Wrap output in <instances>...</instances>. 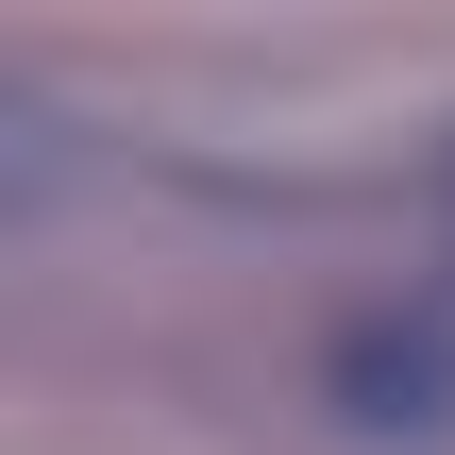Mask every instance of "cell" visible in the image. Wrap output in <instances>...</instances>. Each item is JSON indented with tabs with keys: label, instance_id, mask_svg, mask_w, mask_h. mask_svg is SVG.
<instances>
[{
	"label": "cell",
	"instance_id": "cell-1",
	"mask_svg": "<svg viewBox=\"0 0 455 455\" xmlns=\"http://www.w3.org/2000/svg\"><path fill=\"white\" fill-rule=\"evenodd\" d=\"M338 388H355V422H439L455 405V338L439 321H355L338 338Z\"/></svg>",
	"mask_w": 455,
	"mask_h": 455
},
{
	"label": "cell",
	"instance_id": "cell-3",
	"mask_svg": "<svg viewBox=\"0 0 455 455\" xmlns=\"http://www.w3.org/2000/svg\"><path fill=\"white\" fill-rule=\"evenodd\" d=\"M439 220H455V152H439Z\"/></svg>",
	"mask_w": 455,
	"mask_h": 455
},
{
	"label": "cell",
	"instance_id": "cell-2",
	"mask_svg": "<svg viewBox=\"0 0 455 455\" xmlns=\"http://www.w3.org/2000/svg\"><path fill=\"white\" fill-rule=\"evenodd\" d=\"M51 186H68V118H51L34 84H0V220H34Z\"/></svg>",
	"mask_w": 455,
	"mask_h": 455
}]
</instances>
